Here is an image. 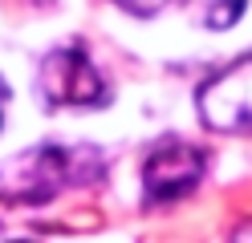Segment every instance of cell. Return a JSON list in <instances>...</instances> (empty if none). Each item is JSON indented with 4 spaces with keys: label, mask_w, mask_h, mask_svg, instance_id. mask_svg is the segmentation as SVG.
Segmentation results:
<instances>
[{
    "label": "cell",
    "mask_w": 252,
    "mask_h": 243,
    "mask_svg": "<svg viewBox=\"0 0 252 243\" xmlns=\"http://www.w3.org/2000/svg\"><path fill=\"white\" fill-rule=\"evenodd\" d=\"M98 170L94 150H65V146H41V150L12 158L4 170V190L12 199H49V194L90 183Z\"/></svg>",
    "instance_id": "cell-1"
},
{
    "label": "cell",
    "mask_w": 252,
    "mask_h": 243,
    "mask_svg": "<svg viewBox=\"0 0 252 243\" xmlns=\"http://www.w3.org/2000/svg\"><path fill=\"white\" fill-rule=\"evenodd\" d=\"M37 89L45 106H73V109L106 106V81L82 49H57L45 57L37 73Z\"/></svg>",
    "instance_id": "cell-2"
},
{
    "label": "cell",
    "mask_w": 252,
    "mask_h": 243,
    "mask_svg": "<svg viewBox=\"0 0 252 243\" xmlns=\"http://www.w3.org/2000/svg\"><path fill=\"white\" fill-rule=\"evenodd\" d=\"M199 118L224 134L252 130V57H240L199 89Z\"/></svg>",
    "instance_id": "cell-3"
},
{
    "label": "cell",
    "mask_w": 252,
    "mask_h": 243,
    "mask_svg": "<svg viewBox=\"0 0 252 243\" xmlns=\"http://www.w3.org/2000/svg\"><path fill=\"white\" fill-rule=\"evenodd\" d=\"M203 178V154L187 142H163L159 150H151L143 187L151 203H175L183 194H191L195 183Z\"/></svg>",
    "instance_id": "cell-4"
},
{
    "label": "cell",
    "mask_w": 252,
    "mask_h": 243,
    "mask_svg": "<svg viewBox=\"0 0 252 243\" xmlns=\"http://www.w3.org/2000/svg\"><path fill=\"white\" fill-rule=\"evenodd\" d=\"M179 4L203 28H228V25L240 21V12H244L248 0H179Z\"/></svg>",
    "instance_id": "cell-5"
},
{
    "label": "cell",
    "mask_w": 252,
    "mask_h": 243,
    "mask_svg": "<svg viewBox=\"0 0 252 243\" xmlns=\"http://www.w3.org/2000/svg\"><path fill=\"white\" fill-rule=\"evenodd\" d=\"M118 8H126V12H134V16H155L167 0H114Z\"/></svg>",
    "instance_id": "cell-6"
},
{
    "label": "cell",
    "mask_w": 252,
    "mask_h": 243,
    "mask_svg": "<svg viewBox=\"0 0 252 243\" xmlns=\"http://www.w3.org/2000/svg\"><path fill=\"white\" fill-rule=\"evenodd\" d=\"M4 106H8V85L0 81V122H4Z\"/></svg>",
    "instance_id": "cell-7"
}]
</instances>
